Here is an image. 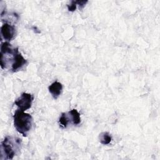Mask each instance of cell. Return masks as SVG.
Here are the masks:
<instances>
[{"label":"cell","mask_w":160,"mask_h":160,"mask_svg":"<svg viewBox=\"0 0 160 160\" xmlns=\"http://www.w3.org/2000/svg\"><path fill=\"white\" fill-rule=\"evenodd\" d=\"M76 2H77V5H79V8L82 9L83 7H84L86 4L88 2V1H76Z\"/></svg>","instance_id":"8fae6325"},{"label":"cell","mask_w":160,"mask_h":160,"mask_svg":"<svg viewBox=\"0 0 160 160\" xmlns=\"http://www.w3.org/2000/svg\"><path fill=\"white\" fill-rule=\"evenodd\" d=\"M21 139L12 136H7L1 142V159H12L20 149Z\"/></svg>","instance_id":"7a4b0ae2"},{"label":"cell","mask_w":160,"mask_h":160,"mask_svg":"<svg viewBox=\"0 0 160 160\" xmlns=\"http://www.w3.org/2000/svg\"><path fill=\"white\" fill-rule=\"evenodd\" d=\"M27 64V60L25 59L21 54L19 52L18 48H17L14 54V59L11 65V71L16 72L21 69L25 64Z\"/></svg>","instance_id":"277c9868"},{"label":"cell","mask_w":160,"mask_h":160,"mask_svg":"<svg viewBox=\"0 0 160 160\" xmlns=\"http://www.w3.org/2000/svg\"><path fill=\"white\" fill-rule=\"evenodd\" d=\"M69 121H70L69 116H68L67 113L62 112L59 118V122L61 126H62L64 128H66L67 127V126L68 125Z\"/></svg>","instance_id":"9c48e42d"},{"label":"cell","mask_w":160,"mask_h":160,"mask_svg":"<svg viewBox=\"0 0 160 160\" xmlns=\"http://www.w3.org/2000/svg\"><path fill=\"white\" fill-rule=\"evenodd\" d=\"M76 6H77L76 1H72L71 2V4L68 5V9L69 11H74L76 9Z\"/></svg>","instance_id":"30bf717a"},{"label":"cell","mask_w":160,"mask_h":160,"mask_svg":"<svg viewBox=\"0 0 160 160\" xmlns=\"http://www.w3.org/2000/svg\"><path fill=\"white\" fill-rule=\"evenodd\" d=\"M68 114L69 116L71 121L72 122V123L75 125L79 124L81 122V118H80V114L78 112V111L73 109L71 110L69 112Z\"/></svg>","instance_id":"52a82bcc"},{"label":"cell","mask_w":160,"mask_h":160,"mask_svg":"<svg viewBox=\"0 0 160 160\" xmlns=\"http://www.w3.org/2000/svg\"><path fill=\"white\" fill-rule=\"evenodd\" d=\"M99 139L100 142L102 144L106 145L111 142V136L108 132H103L99 134Z\"/></svg>","instance_id":"ba28073f"},{"label":"cell","mask_w":160,"mask_h":160,"mask_svg":"<svg viewBox=\"0 0 160 160\" xmlns=\"http://www.w3.org/2000/svg\"><path fill=\"white\" fill-rule=\"evenodd\" d=\"M48 90L54 99H57L62 92V85L58 81H54L48 87Z\"/></svg>","instance_id":"8992f818"},{"label":"cell","mask_w":160,"mask_h":160,"mask_svg":"<svg viewBox=\"0 0 160 160\" xmlns=\"http://www.w3.org/2000/svg\"><path fill=\"white\" fill-rule=\"evenodd\" d=\"M16 29L13 25L5 22L1 28V36L8 41H11L15 36Z\"/></svg>","instance_id":"5b68a950"},{"label":"cell","mask_w":160,"mask_h":160,"mask_svg":"<svg viewBox=\"0 0 160 160\" xmlns=\"http://www.w3.org/2000/svg\"><path fill=\"white\" fill-rule=\"evenodd\" d=\"M33 99L34 97L32 94L27 92H23L15 101L14 104L18 106L19 110L24 111L31 107Z\"/></svg>","instance_id":"3957f363"},{"label":"cell","mask_w":160,"mask_h":160,"mask_svg":"<svg viewBox=\"0 0 160 160\" xmlns=\"http://www.w3.org/2000/svg\"><path fill=\"white\" fill-rule=\"evenodd\" d=\"M14 126L18 132L24 137L27 136L32 125V118L28 113L21 110H16L13 115Z\"/></svg>","instance_id":"6da1fadb"}]
</instances>
